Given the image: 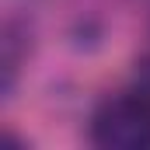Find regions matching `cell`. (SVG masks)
<instances>
[{"label":"cell","instance_id":"cell-1","mask_svg":"<svg viewBox=\"0 0 150 150\" xmlns=\"http://www.w3.org/2000/svg\"><path fill=\"white\" fill-rule=\"evenodd\" d=\"M94 143L105 150H140L150 147V98L133 94H115L108 98L91 122Z\"/></svg>","mask_w":150,"mask_h":150}]
</instances>
